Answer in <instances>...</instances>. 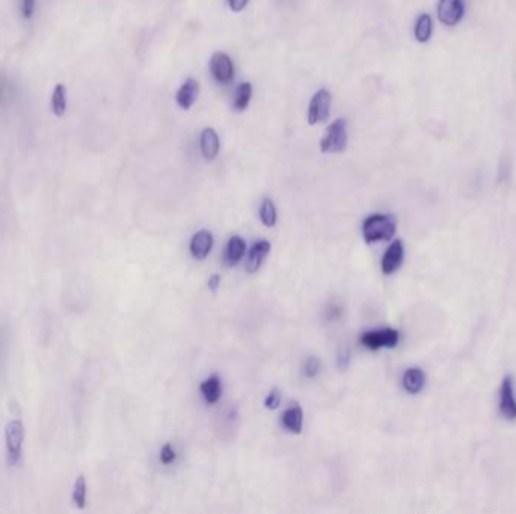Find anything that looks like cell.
<instances>
[{
    "label": "cell",
    "instance_id": "obj_1",
    "mask_svg": "<svg viewBox=\"0 0 516 514\" xmlns=\"http://www.w3.org/2000/svg\"><path fill=\"white\" fill-rule=\"evenodd\" d=\"M26 439V427L20 418H12L5 425V457L6 464L17 468L23 460V447Z\"/></svg>",
    "mask_w": 516,
    "mask_h": 514
},
{
    "label": "cell",
    "instance_id": "obj_2",
    "mask_svg": "<svg viewBox=\"0 0 516 514\" xmlns=\"http://www.w3.org/2000/svg\"><path fill=\"white\" fill-rule=\"evenodd\" d=\"M397 222L391 214H372L362 224V236L367 243L389 240L396 234Z\"/></svg>",
    "mask_w": 516,
    "mask_h": 514
},
{
    "label": "cell",
    "instance_id": "obj_3",
    "mask_svg": "<svg viewBox=\"0 0 516 514\" xmlns=\"http://www.w3.org/2000/svg\"><path fill=\"white\" fill-rule=\"evenodd\" d=\"M348 146V121L335 119L326 128L323 139L321 141V151L325 154L343 153Z\"/></svg>",
    "mask_w": 516,
    "mask_h": 514
},
{
    "label": "cell",
    "instance_id": "obj_4",
    "mask_svg": "<svg viewBox=\"0 0 516 514\" xmlns=\"http://www.w3.org/2000/svg\"><path fill=\"white\" fill-rule=\"evenodd\" d=\"M400 341L399 330L384 327L376 330H368L362 334L361 344L368 350H380V349H394Z\"/></svg>",
    "mask_w": 516,
    "mask_h": 514
},
{
    "label": "cell",
    "instance_id": "obj_5",
    "mask_svg": "<svg viewBox=\"0 0 516 514\" xmlns=\"http://www.w3.org/2000/svg\"><path fill=\"white\" fill-rule=\"evenodd\" d=\"M498 409L502 418L507 421H516V397H515V383L512 376H506L502 378L500 386Z\"/></svg>",
    "mask_w": 516,
    "mask_h": 514
},
{
    "label": "cell",
    "instance_id": "obj_6",
    "mask_svg": "<svg viewBox=\"0 0 516 514\" xmlns=\"http://www.w3.org/2000/svg\"><path fill=\"white\" fill-rule=\"evenodd\" d=\"M330 110V94L328 89H318L308 106V122L311 126L328 121Z\"/></svg>",
    "mask_w": 516,
    "mask_h": 514
},
{
    "label": "cell",
    "instance_id": "obj_7",
    "mask_svg": "<svg viewBox=\"0 0 516 514\" xmlns=\"http://www.w3.org/2000/svg\"><path fill=\"white\" fill-rule=\"evenodd\" d=\"M438 18L446 26H458L465 16L463 0H439L438 2Z\"/></svg>",
    "mask_w": 516,
    "mask_h": 514
},
{
    "label": "cell",
    "instance_id": "obj_8",
    "mask_svg": "<svg viewBox=\"0 0 516 514\" xmlns=\"http://www.w3.org/2000/svg\"><path fill=\"white\" fill-rule=\"evenodd\" d=\"M210 72L220 84H230L235 80V64L227 53L216 52L210 59Z\"/></svg>",
    "mask_w": 516,
    "mask_h": 514
},
{
    "label": "cell",
    "instance_id": "obj_9",
    "mask_svg": "<svg viewBox=\"0 0 516 514\" xmlns=\"http://www.w3.org/2000/svg\"><path fill=\"white\" fill-rule=\"evenodd\" d=\"M404 258V244L402 240H396L391 243V246L385 251L382 256V263H380V268H382L384 275H391L396 270H399Z\"/></svg>",
    "mask_w": 516,
    "mask_h": 514
},
{
    "label": "cell",
    "instance_id": "obj_10",
    "mask_svg": "<svg viewBox=\"0 0 516 514\" xmlns=\"http://www.w3.org/2000/svg\"><path fill=\"white\" fill-rule=\"evenodd\" d=\"M213 248V236L208 231H200L192 237L189 249L195 260H205Z\"/></svg>",
    "mask_w": 516,
    "mask_h": 514
},
{
    "label": "cell",
    "instance_id": "obj_11",
    "mask_svg": "<svg viewBox=\"0 0 516 514\" xmlns=\"http://www.w3.org/2000/svg\"><path fill=\"white\" fill-rule=\"evenodd\" d=\"M269 252H270V243L269 241L260 240V241L254 243L252 248L249 249L247 266H244V268H247V272L248 273L258 272V268L262 267V264L266 260V256L269 255Z\"/></svg>",
    "mask_w": 516,
    "mask_h": 514
},
{
    "label": "cell",
    "instance_id": "obj_12",
    "mask_svg": "<svg viewBox=\"0 0 516 514\" xmlns=\"http://www.w3.org/2000/svg\"><path fill=\"white\" fill-rule=\"evenodd\" d=\"M200 148L205 160H215L220 150V141L215 128H204L200 138Z\"/></svg>",
    "mask_w": 516,
    "mask_h": 514
},
{
    "label": "cell",
    "instance_id": "obj_13",
    "mask_svg": "<svg viewBox=\"0 0 516 514\" xmlns=\"http://www.w3.org/2000/svg\"><path fill=\"white\" fill-rule=\"evenodd\" d=\"M402 385L408 394H420L426 385L424 371L421 368H415V366L414 368H408L402 377Z\"/></svg>",
    "mask_w": 516,
    "mask_h": 514
},
{
    "label": "cell",
    "instance_id": "obj_14",
    "mask_svg": "<svg viewBox=\"0 0 516 514\" xmlns=\"http://www.w3.org/2000/svg\"><path fill=\"white\" fill-rule=\"evenodd\" d=\"M198 92H200L198 82L189 79L181 84V88L178 89V92L176 95V102L183 110H189L193 106V103L196 102Z\"/></svg>",
    "mask_w": 516,
    "mask_h": 514
},
{
    "label": "cell",
    "instance_id": "obj_15",
    "mask_svg": "<svg viewBox=\"0 0 516 514\" xmlns=\"http://www.w3.org/2000/svg\"><path fill=\"white\" fill-rule=\"evenodd\" d=\"M244 253H247V241H244L239 236L231 237L228 244H227V249H225V261H227V264L230 267L237 266L242 261Z\"/></svg>",
    "mask_w": 516,
    "mask_h": 514
},
{
    "label": "cell",
    "instance_id": "obj_16",
    "mask_svg": "<svg viewBox=\"0 0 516 514\" xmlns=\"http://www.w3.org/2000/svg\"><path fill=\"white\" fill-rule=\"evenodd\" d=\"M281 422L290 433L299 434L303 427V412H302L301 406L294 405L290 409H287L281 416Z\"/></svg>",
    "mask_w": 516,
    "mask_h": 514
},
{
    "label": "cell",
    "instance_id": "obj_17",
    "mask_svg": "<svg viewBox=\"0 0 516 514\" xmlns=\"http://www.w3.org/2000/svg\"><path fill=\"white\" fill-rule=\"evenodd\" d=\"M201 394L205 398L207 403L215 405L222 397V383H220V378L217 376H212L205 378V381L200 385Z\"/></svg>",
    "mask_w": 516,
    "mask_h": 514
},
{
    "label": "cell",
    "instance_id": "obj_18",
    "mask_svg": "<svg viewBox=\"0 0 516 514\" xmlns=\"http://www.w3.org/2000/svg\"><path fill=\"white\" fill-rule=\"evenodd\" d=\"M434 33V20L429 14H421L415 21L414 35L419 43H427L432 38Z\"/></svg>",
    "mask_w": 516,
    "mask_h": 514
},
{
    "label": "cell",
    "instance_id": "obj_19",
    "mask_svg": "<svg viewBox=\"0 0 516 514\" xmlns=\"http://www.w3.org/2000/svg\"><path fill=\"white\" fill-rule=\"evenodd\" d=\"M71 499L79 510H83L86 507V501H88V483H86L83 474H79L77 479L75 480V484H72Z\"/></svg>",
    "mask_w": 516,
    "mask_h": 514
},
{
    "label": "cell",
    "instance_id": "obj_20",
    "mask_svg": "<svg viewBox=\"0 0 516 514\" xmlns=\"http://www.w3.org/2000/svg\"><path fill=\"white\" fill-rule=\"evenodd\" d=\"M251 99H252V84L249 82H243L239 84L235 92L232 107H235L236 112H243V110L249 106Z\"/></svg>",
    "mask_w": 516,
    "mask_h": 514
},
{
    "label": "cell",
    "instance_id": "obj_21",
    "mask_svg": "<svg viewBox=\"0 0 516 514\" xmlns=\"http://www.w3.org/2000/svg\"><path fill=\"white\" fill-rule=\"evenodd\" d=\"M52 109L56 116H63L67 110V88L63 83L56 84L52 95Z\"/></svg>",
    "mask_w": 516,
    "mask_h": 514
},
{
    "label": "cell",
    "instance_id": "obj_22",
    "mask_svg": "<svg viewBox=\"0 0 516 514\" xmlns=\"http://www.w3.org/2000/svg\"><path fill=\"white\" fill-rule=\"evenodd\" d=\"M260 219L266 226H269V228L275 226L278 214H276V207L272 199H269V198L263 199L262 207H260Z\"/></svg>",
    "mask_w": 516,
    "mask_h": 514
},
{
    "label": "cell",
    "instance_id": "obj_23",
    "mask_svg": "<svg viewBox=\"0 0 516 514\" xmlns=\"http://www.w3.org/2000/svg\"><path fill=\"white\" fill-rule=\"evenodd\" d=\"M318 371H321V362H318L316 358L311 356V358H308V359L305 361V363H303V374L306 377L314 378L318 374Z\"/></svg>",
    "mask_w": 516,
    "mask_h": 514
},
{
    "label": "cell",
    "instance_id": "obj_24",
    "mask_svg": "<svg viewBox=\"0 0 516 514\" xmlns=\"http://www.w3.org/2000/svg\"><path fill=\"white\" fill-rule=\"evenodd\" d=\"M281 400H282V395L279 393L278 388H274L270 393L267 394L266 400H264V406L270 410H275L279 405H281Z\"/></svg>",
    "mask_w": 516,
    "mask_h": 514
},
{
    "label": "cell",
    "instance_id": "obj_25",
    "mask_svg": "<svg viewBox=\"0 0 516 514\" xmlns=\"http://www.w3.org/2000/svg\"><path fill=\"white\" fill-rule=\"evenodd\" d=\"M337 363L341 370H346L350 363V349L348 346H341L337 354Z\"/></svg>",
    "mask_w": 516,
    "mask_h": 514
},
{
    "label": "cell",
    "instance_id": "obj_26",
    "mask_svg": "<svg viewBox=\"0 0 516 514\" xmlns=\"http://www.w3.org/2000/svg\"><path fill=\"white\" fill-rule=\"evenodd\" d=\"M177 459V452L174 449V447H172L171 444H166L162 449H161V461L163 464H171L174 463Z\"/></svg>",
    "mask_w": 516,
    "mask_h": 514
},
{
    "label": "cell",
    "instance_id": "obj_27",
    "mask_svg": "<svg viewBox=\"0 0 516 514\" xmlns=\"http://www.w3.org/2000/svg\"><path fill=\"white\" fill-rule=\"evenodd\" d=\"M9 94H11L9 82L4 75H0V106L5 104L9 100Z\"/></svg>",
    "mask_w": 516,
    "mask_h": 514
},
{
    "label": "cell",
    "instance_id": "obj_28",
    "mask_svg": "<svg viewBox=\"0 0 516 514\" xmlns=\"http://www.w3.org/2000/svg\"><path fill=\"white\" fill-rule=\"evenodd\" d=\"M6 351H8V335L5 330L0 327V368H2V365H4Z\"/></svg>",
    "mask_w": 516,
    "mask_h": 514
},
{
    "label": "cell",
    "instance_id": "obj_29",
    "mask_svg": "<svg viewBox=\"0 0 516 514\" xmlns=\"http://www.w3.org/2000/svg\"><path fill=\"white\" fill-rule=\"evenodd\" d=\"M35 12V0H21V14L24 18H31Z\"/></svg>",
    "mask_w": 516,
    "mask_h": 514
},
{
    "label": "cell",
    "instance_id": "obj_30",
    "mask_svg": "<svg viewBox=\"0 0 516 514\" xmlns=\"http://www.w3.org/2000/svg\"><path fill=\"white\" fill-rule=\"evenodd\" d=\"M227 2H228V6L231 11L242 12L244 8H247L249 0H227Z\"/></svg>",
    "mask_w": 516,
    "mask_h": 514
},
{
    "label": "cell",
    "instance_id": "obj_31",
    "mask_svg": "<svg viewBox=\"0 0 516 514\" xmlns=\"http://www.w3.org/2000/svg\"><path fill=\"white\" fill-rule=\"evenodd\" d=\"M220 285V276L219 275H213L210 279H208V288H210V291H217Z\"/></svg>",
    "mask_w": 516,
    "mask_h": 514
}]
</instances>
